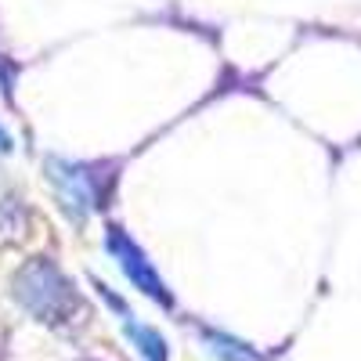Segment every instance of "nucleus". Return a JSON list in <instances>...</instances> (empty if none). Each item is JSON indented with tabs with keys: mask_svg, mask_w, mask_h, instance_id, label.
<instances>
[{
	"mask_svg": "<svg viewBox=\"0 0 361 361\" xmlns=\"http://www.w3.org/2000/svg\"><path fill=\"white\" fill-rule=\"evenodd\" d=\"M109 250L116 253V264L127 271V279L145 293V296H152V300H159L163 307H170L173 300H170V293H166V286H163V279L152 271V264L145 260V253L130 243V238L119 231V228H109Z\"/></svg>",
	"mask_w": 361,
	"mask_h": 361,
	"instance_id": "obj_1",
	"label": "nucleus"
},
{
	"mask_svg": "<svg viewBox=\"0 0 361 361\" xmlns=\"http://www.w3.org/2000/svg\"><path fill=\"white\" fill-rule=\"evenodd\" d=\"M94 286H98V293L112 304V311H116V314H123V322H127V336L134 340L137 354H141L145 361H166V340L156 333V329H148V325L134 322V314L127 311V304H123V300H116V293H112L109 286H102V282H94Z\"/></svg>",
	"mask_w": 361,
	"mask_h": 361,
	"instance_id": "obj_2",
	"label": "nucleus"
},
{
	"mask_svg": "<svg viewBox=\"0 0 361 361\" xmlns=\"http://www.w3.org/2000/svg\"><path fill=\"white\" fill-rule=\"evenodd\" d=\"M206 343L221 361H260V354L250 343L235 340V336H224V333H206Z\"/></svg>",
	"mask_w": 361,
	"mask_h": 361,
	"instance_id": "obj_3",
	"label": "nucleus"
}]
</instances>
